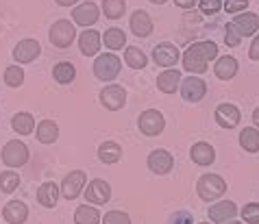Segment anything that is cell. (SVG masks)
Returning a JSON list of instances; mask_svg holds the SVG:
<instances>
[{"instance_id": "39", "label": "cell", "mask_w": 259, "mask_h": 224, "mask_svg": "<svg viewBox=\"0 0 259 224\" xmlns=\"http://www.w3.org/2000/svg\"><path fill=\"white\" fill-rule=\"evenodd\" d=\"M225 41H227V46H240V41H242V37L237 35V31L231 26V22L227 24V31H225Z\"/></svg>"}, {"instance_id": "48", "label": "cell", "mask_w": 259, "mask_h": 224, "mask_svg": "<svg viewBox=\"0 0 259 224\" xmlns=\"http://www.w3.org/2000/svg\"><path fill=\"white\" fill-rule=\"evenodd\" d=\"M200 224H209V222H200Z\"/></svg>"}, {"instance_id": "5", "label": "cell", "mask_w": 259, "mask_h": 224, "mask_svg": "<svg viewBox=\"0 0 259 224\" xmlns=\"http://www.w3.org/2000/svg\"><path fill=\"white\" fill-rule=\"evenodd\" d=\"M28 161V148L26 144L18 142V140H11L5 144L3 148V163L7 168H22V165Z\"/></svg>"}, {"instance_id": "23", "label": "cell", "mask_w": 259, "mask_h": 224, "mask_svg": "<svg viewBox=\"0 0 259 224\" xmlns=\"http://www.w3.org/2000/svg\"><path fill=\"white\" fill-rule=\"evenodd\" d=\"M190 157H192V161L196 165H211L213 159H215V153H213V148L207 142H198V144H194L192 146Z\"/></svg>"}, {"instance_id": "25", "label": "cell", "mask_w": 259, "mask_h": 224, "mask_svg": "<svg viewBox=\"0 0 259 224\" xmlns=\"http://www.w3.org/2000/svg\"><path fill=\"white\" fill-rule=\"evenodd\" d=\"M11 126H13V131L20 133V135H31L33 128H35V118L28 111H20V113L13 115Z\"/></svg>"}, {"instance_id": "7", "label": "cell", "mask_w": 259, "mask_h": 224, "mask_svg": "<svg viewBox=\"0 0 259 224\" xmlns=\"http://www.w3.org/2000/svg\"><path fill=\"white\" fill-rule=\"evenodd\" d=\"M100 103H103L105 109L109 111H118L122 109V107L126 105V92L124 87H120V85H107V87H103V92H100Z\"/></svg>"}, {"instance_id": "15", "label": "cell", "mask_w": 259, "mask_h": 224, "mask_svg": "<svg viewBox=\"0 0 259 224\" xmlns=\"http://www.w3.org/2000/svg\"><path fill=\"white\" fill-rule=\"evenodd\" d=\"M175 165V157H172L168 150H161L157 148L148 155V168L155 172V174H168Z\"/></svg>"}, {"instance_id": "40", "label": "cell", "mask_w": 259, "mask_h": 224, "mask_svg": "<svg viewBox=\"0 0 259 224\" xmlns=\"http://www.w3.org/2000/svg\"><path fill=\"white\" fill-rule=\"evenodd\" d=\"M248 7V0H227L225 3V11L227 13H240Z\"/></svg>"}, {"instance_id": "21", "label": "cell", "mask_w": 259, "mask_h": 224, "mask_svg": "<svg viewBox=\"0 0 259 224\" xmlns=\"http://www.w3.org/2000/svg\"><path fill=\"white\" fill-rule=\"evenodd\" d=\"M179 85H181V72L177 68H168L157 76V87L163 94H175L179 89Z\"/></svg>"}, {"instance_id": "30", "label": "cell", "mask_w": 259, "mask_h": 224, "mask_svg": "<svg viewBox=\"0 0 259 224\" xmlns=\"http://www.w3.org/2000/svg\"><path fill=\"white\" fill-rule=\"evenodd\" d=\"M100 220V213H98V209L96 207H90V205H81L76 209V213H74V222L76 224H98Z\"/></svg>"}, {"instance_id": "3", "label": "cell", "mask_w": 259, "mask_h": 224, "mask_svg": "<svg viewBox=\"0 0 259 224\" xmlns=\"http://www.w3.org/2000/svg\"><path fill=\"white\" fill-rule=\"evenodd\" d=\"M120 70H122V61L113 53L100 55L94 61V74L100 81H113V78H118Z\"/></svg>"}, {"instance_id": "9", "label": "cell", "mask_w": 259, "mask_h": 224, "mask_svg": "<svg viewBox=\"0 0 259 224\" xmlns=\"http://www.w3.org/2000/svg\"><path fill=\"white\" fill-rule=\"evenodd\" d=\"M179 57H181L179 55V48L175 44H170V41H161V44H157L153 50V59L157 66H161V68H175Z\"/></svg>"}, {"instance_id": "14", "label": "cell", "mask_w": 259, "mask_h": 224, "mask_svg": "<svg viewBox=\"0 0 259 224\" xmlns=\"http://www.w3.org/2000/svg\"><path fill=\"white\" fill-rule=\"evenodd\" d=\"M98 18H100V11H98L96 3H83L72 11V20H74V24H78V26H92L98 22Z\"/></svg>"}, {"instance_id": "44", "label": "cell", "mask_w": 259, "mask_h": 224, "mask_svg": "<svg viewBox=\"0 0 259 224\" xmlns=\"http://www.w3.org/2000/svg\"><path fill=\"white\" fill-rule=\"evenodd\" d=\"M57 5H61V7H72V5H76L78 0H55Z\"/></svg>"}, {"instance_id": "8", "label": "cell", "mask_w": 259, "mask_h": 224, "mask_svg": "<svg viewBox=\"0 0 259 224\" xmlns=\"http://www.w3.org/2000/svg\"><path fill=\"white\" fill-rule=\"evenodd\" d=\"M207 94V83L203 78L190 74L188 78H181V96L188 100V103H198L200 98H205Z\"/></svg>"}, {"instance_id": "27", "label": "cell", "mask_w": 259, "mask_h": 224, "mask_svg": "<svg viewBox=\"0 0 259 224\" xmlns=\"http://www.w3.org/2000/svg\"><path fill=\"white\" fill-rule=\"evenodd\" d=\"M53 76H55V81L59 83V85H68V83L74 81L76 70H74V66H72L70 61H59L53 68Z\"/></svg>"}, {"instance_id": "18", "label": "cell", "mask_w": 259, "mask_h": 224, "mask_svg": "<svg viewBox=\"0 0 259 224\" xmlns=\"http://www.w3.org/2000/svg\"><path fill=\"white\" fill-rule=\"evenodd\" d=\"M100 33L94 28H85V31L78 35V46H81V55L85 57H94L100 50Z\"/></svg>"}, {"instance_id": "32", "label": "cell", "mask_w": 259, "mask_h": 224, "mask_svg": "<svg viewBox=\"0 0 259 224\" xmlns=\"http://www.w3.org/2000/svg\"><path fill=\"white\" fill-rule=\"evenodd\" d=\"M124 61L128 63V68H133V70H142L148 63L146 55H144L140 48H135V46H128L124 50Z\"/></svg>"}, {"instance_id": "13", "label": "cell", "mask_w": 259, "mask_h": 224, "mask_svg": "<svg viewBox=\"0 0 259 224\" xmlns=\"http://www.w3.org/2000/svg\"><path fill=\"white\" fill-rule=\"evenodd\" d=\"M242 115H240V109L231 103H222L215 107V122L222 126V128H235L240 124Z\"/></svg>"}, {"instance_id": "46", "label": "cell", "mask_w": 259, "mask_h": 224, "mask_svg": "<svg viewBox=\"0 0 259 224\" xmlns=\"http://www.w3.org/2000/svg\"><path fill=\"white\" fill-rule=\"evenodd\" d=\"M150 3H153V5H163L165 0H150Z\"/></svg>"}, {"instance_id": "37", "label": "cell", "mask_w": 259, "mask_h": 224, "mask_svg": "<svg viewBox=\"0 0 259 224\" xmlns=\"http://www.w3.org/2000/svg\"><path fill=\"white\" fill-rule=\"evenodd\" d=\"M198 9L205 16H213V13H218L222 9V3L220 0H198Z\"/></svg>"}, {"instance_id": "35", "label": "cell", "mask_w": 259, "mask_h": 224, "mask_svg": "<svg viewBox=\"0 0 259 224\" xmlns=\"http://www.w3.org/2000/svg\"><path fill=\"white\" fill-rule=\"evenodd\" d=\"M5 83L9 87H20L24 83V70L20 66H9L5 70Z\"/></svg>"}, {"instance_id": "29", "label": "cell", "mask_w": 259, "mask_h": 224, "mask_svg": "<svg viewBox=\"0 0 259 224\" xmlns=\"http://www.w3.org/2000/svg\"><path fill=\"white\" fill-rule=\"evenodd\" d=\"M103 39H105V46L109 48V50H122V46L126 44V35L118 26L107 28L105 35H103Z\"/></svg>"}, {"instance_id": "26", "label": "cell", "mask_w": 259, "mask_h": 224, "mask_svg": "<svg viewBox=\"0 0 259 224\" xmlns=\"http://www.w3.org/2000/svg\"><path fill=\"white\" fill-rule=\"evenodd\" d=\"M120 157H122L120 144H116V142H105V144H100V148H98V159H100L103 163H118Z\"/></svg>"}, {"instance_id": "33", "label": "cell", "mask_w": 259, "mask_h": 224, "mask_svg": "<svg viewBox=\"0 0 259 224\" xmlns=\"http://www.w3.org/2000/svg\"><path fill=\"white\" fill-rule=\"evenodd\" d=\"M103 11L109 20H118V18L124 16L126 3L124 0H103Z\"/></svg>"}, {"instance_id": "1", "label": "cell", "mask_w": 259, "mask_h": 224, "mask_svg": "<svg viewBox=\"0 0 259 224\" xmlns=\"http://www.w3.org/2000/svg\"><path fill=\"white\" fill-rule=\"evenodd\" d=\"M215 57H218V46L213 41H196L183 53V70L190 74H203Z\"/></svg>"}, {"instance_id": "22", "label": "cell", "mask_w": 259, "mask_h": 224, "mask_svg": "<svg viewBox=\"0 0 259 224\" xmlns=\"http://www.w3.org/2000/svg\"><path fill=\"white\" fill-rule=\"evenodd\" d=\"M213 72L220 81H231V78L237 74V61L235 57H220L218 61L213 63Z\"/></svg>"}, {"instance_id": "47", "label": "cell", "mask_w": 259, "mask_h": 224, "mask_svg": "<svg viewBox=\"0 0 259 224\" xmlns=\"http://www.w3.org/2000/svg\"><path fill=\"white\" fill-rule=\"evenodd\" d=\"M222 224H225V222H222ZM227 224H242V222H237V220H231V222H227Z\"/></svg>"}, {"instance_id": "10", "label": "cell", "mask_w": 259, "mask_h": 224, "mask_svg": "<svg viewBox=\"0 0 259 224\" xmlns=\"http://www.w3.org/2000/svg\"><path fill=\"white\" fill-rule=\"evenodd\" d=\"M88 185V178H85V172L81 170H74V172H70V174L63 178V183H61V194L66 196L68 200H74L78 194L83 192V187Z\"/></svg>"}, {"instance_id": "24", "label": "cell", "mask_w": 259, "mask_h": 224, "mask_svg": "<svg viewBox=\"0 0 259 224\" xmlns=\"http://www.w3.org/2000/svg\"><path fill=\"white\" fill-rule=\"evenodd\" d=\"M37 140L41 144H55L57 137H59V126H57V122L53 120H41L37 124Z\"/></svg>"}, {"instance_id": "12", "label": "cell", "mask_w": 259, "mask_h": 224, "mask_svg": "<svg viewBox=\"0 0 259 224\" xmlns=\"http://www.w3.org/2000/svg\"><path fill=\"white\" fill-rule=\"evenodd\" d=\"M41 53V46L37 39H22L18 41V46L13 48V59L18 63H31L39 57Z\"/></svg>"}, {"instance_id": "2", "label": "cell", "mask_w": 259, "mask_h": 224, "mask_svg": "<svg viewBox=\"0 0 259 224\" xmlns=\"http://www.w3.org/2000/svg\"><path fill=\"white\" fill-rule=\"evenodd\" d=\"M196 192L203 200L211 202L227 192V183H225V178L218 176V174H203L196 183Z\"/></svg>"}, {"instance_id": "4", "label": "cell", "mask_w": 259, "mask_h": 224, "mask_svg": "<svg viewBox=\"0 0 259 224\" xmlns=\"http://www.w3.org/2000/svg\"><path fill=\"white\" fill-rule=\"evenodd\" d=\"M48 37H50V44L63 50V48H68L72 41H74L76 28H74V24H72L70 20H57V22L50 26Z\"/></svg>"}, {"instance_id": "20", "label": "cell", "mask_w": 259, "mask_h": 224, "mask_svg": "<svg viewBox=\"0 0 259 224\" xmlns=\"http://www.w3.org/2000/svg\"><path fill=\"white\" fill-rule=\"evenodd\" d=\"M128 26H131L133 35H138V37H148L150 33H153V20H150V16L146 11L138 9L131 16V22H128Z\"/></svg>"}, {"instance_id": "28", "label": "cell", "mask_w": 259, "mask_h": 224, "mask_svg": "<svg viewBox=\"0 0 259 224\" xmlns=\"http://www.w3.org/2000/svg\"><path fill=\"white\" fill-rule=\"evenodd\" d=\"M59 187H57L55 183H44V185H41L39 187V190H37V200L41 202V205H44V207H55L57 205V200H59Z\"/></svg>"}, {"instance_id": "6", "label": "cell", "mask_w": 259, "mask_h": 224, "mask_svg": "<svg viewBox=\"0 0 259 224\" xmlns=\"http://www.w3.org/2000/svg\"><path fill=\"white\" fill-rule=\"evenodd\" d=\"M138 124H140V131H142L144 135L155 137V135H159V133L163 131L165 120H163L161 111H157V109H148V111H144V113L140 115Z\"/></svg>"}, {"instance_id": "17", "label": "cell", "mask_w": 259, "mask_h": 224, "mask_svg": "<svg viewBox=\"0 0 259 224\" xmlns=\"http://www.w3.org/2000/svg\"><path fill=\"white\" fill-rule=\"evenodd\" d=\"M3 218L9 224H24L28 218V207L22 200H9L3 209Z\"/></svg>"}, {"instance_id": "11", "label": "cell", "mask_w": 259, "mask_h": 224, "mask_svg": "<svg viewBox=\"0 0 259 224\" xmlns=\"http://www.w3.org/2000/svg\"><path fill=\"white\" fill-rule=\"evenodd\" d=\"M231 26L237 31L240 37H250V35H255L259 31V18H257V13L244 11V13H240V16L233 18Z\"/></svg>"}, {"instance_id": "34", "label": "cell", "mask_w": 259, "mask_h": 224, "mask_svg": "<svg viewBox=\"0 0 259 224\" xmlns=\"http://www.w3.org/2000/svg\"><path fill=\"white\" fill-rule=\"evenodd\" d=\"M18 185H20V176H18V172H13V170L0 172V192H3V194H11V192H16V190H18Z\"/></svg>"}, {"instance_id": "38", "label": "cell", "mask_w": 259, "mask_h": 224, "mask_svg": "<svg viewBox=\"0 0 259 224\" xmlns=\"http://www.w3.org/2000/svg\"><path fill=\"white\" fill-rule=\"evenodd\" d=\"M100 222L103 224H131V218L122 211H109V213H105V218Z\"/></svg>"}, {"instance_id": "19", "label": "cell", "mask_w": 259, "mask_h": 224, "mask_svg": "<svg viewBox=\"0 0 259 224\" xmlns=\"http://www.w3.org/2000/svg\"><path fill=\"white\" fill-rule=\"evenodd\" d=\"M235 213H237V207H235V202H231V200H222V202H215V205L209 207V220L215 222V224L233 220Z\"/></svg>"}, {"instance_id": "45", "label": "cell", "mask_w": 259, "mask_h": 224, "mask_svg": "<svg viewBox=\"0 0 259 224\" xmlns=\"http://www.w3.org/2000/svg\"><path fill=\"white\" fill-rule=\"evenodd\" d=\"M253 122H255V126H259V107L253 111Z\"/></svg>"}, {"instance_id": "43", "label": "cell", "mask_w": 259, "mask_h": 224, "mask_svg": "<svg viewBox=\"0 0 259 224\" xmlns=\"http://www.w3.org/2000/svg\"><path fill=\"white\" fill-rule=\"evenodd\" d=\"M196 3H198V0H175V5L181 7V9H192Z\"/></svg>"}, {"instance_id": "41", "label": "cell", "mask_w": 259, "mask_h": 224, "mask_svg": "<svg viewBox=\"0 0 259 224\" xmlns=\"http://www.w3.org/2000/svg\"><path fill=\"white\" fill-rule=\"evenodd\" d=\"M192 213L190 211H177L175 215H172L170 224H192Z\"/></svg>"}, {"instance_id": "36", "label": "cell", "mask_w": 259, "mask_h": 224, "mask_svg": "<svg viewBox=\"0 0 259 224\" xmlns=\"http://www.w3.org/2000/svg\"><path fill=\"white\" fill-rule=\"evenodd\" d=\"M242 218L246 224H259V205L257 202H248V205L242 209Z\"/></svg>"}, {"instance_id": "42", "label": "cell", "mask_w": 259, "mask_h": 224, "mask_svg": "<svg viewBox=\"0 0 259 224\" xmlns=\"http://www.w3.org/2000/svg\"><path fill=\"white\" fill-rule=\"evenodd\" d=\"M248 57L253 61H259V35L253 39V44H250V50H248Z\"/></svg>"}, {"instance_id": "16", "label": "cell", "mask_w": 259, "mask_h": 224, "mask_svg": "<svg viewBox=\"0 0 259 224\" xmlns=\"http://www.w3.org/2000/svg\"><path fill=\"white\" fill-rule=\"evenodd\" d=\"M111 198V187L107 181H92L88 185V190H85V200L88 202H94V205H105L107 200Z\"/></svg>"}, {"instance_id": "31", "label": "cell", "mask_w": 259, "mask_h": 224, "mask_svg": "<svg viewBox=\"0 0 259 224\" xmlns=\"http://www.w3.org/2000/svg\"><path fill=\"white\" fill-rule=\"evenodd\" d=\"M240 144H242L244 150H248V153H257L259 150V131L253 126L244 128L240 133Z\"/></svg>"}]
</instances>
